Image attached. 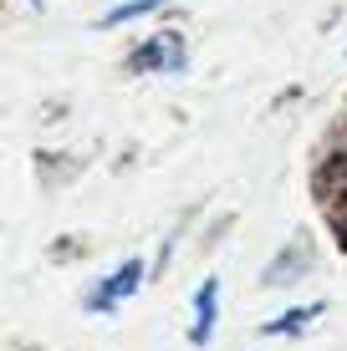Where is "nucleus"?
<instances>
[{"label":"nucleus","instance_id":"obj_1","mask_svg":"<svg viewBox=\"0 0 347 351\" xmlns=\"http://www.w3.org/2000/svg\"><path fill=\"white\" fill-rule=\"evenodd\" d=\"M133 71H179L184 66V36L179 31H164V36H153L148 46H138L133 51V62H128Z\"/></svg>","mask_w":347,"mask_h":351},{"label":"nucleus","instance_id":"obj_2","mask_svg":"<svg viewBox=\"0 0 347 351\" xmlns=\"http://www.w3.org/2000/svg\"><path fill=\"white\" fill-rule=\"evenodd\" d=\"M138 285H143V260H123V265H117V270L87 295V306H92V311H113L117 300H128Z\"/></svg>","mask_w":347,"mask_h":351},{"label":"nucleus","instance_id":"obj_3","mask_svg":"<svg viewBox=\"0 0 347 351\" xmlns=\"http://www.w3.org/2000/svg\"><path fill=\"white\" fill-rule=\"evenodd\" d=\"M214 321H220V280H205L194 290V326H189V341L210 346L214 341Z\"/></svg>","mask_w":347,"mask_h":351},{"label":"nucleus","instance_id":"obj_4","mask_svg":"<svg viewBox=\"0 0 347 351\" xmlns=\"http://www.w3.org/2000/svg\"><path fill=\"white\" fill-rule=\"evenodd\" d=\"M322 209L347 229V153L327 168V178H322Z\"/></svg>","mask_w":347,"mask_h":351},{"label":"nucleus","instance_id":"obj_5","mask_svg":"<svg viewBox=\"0 0 347 351\" xmlns=\"http://www.w3.org/2000/svg\"><path fill=\"white\" fill-rule=\"evenodd\" d=\"M317 316H322V306H296V311H286V316L266 321V326H260V336H296V331H306Z\"/></svg>","mask_w":347,"mask_h":351},{"label":"nucleus","instance_id":"obj_6","mask_svg":"<svg viewBox=\"0 0 347 351\" xmlns=\"http://www.w3.org/2000/svg\"><path fill=\"white\" fill-rule=\"evenodd\" d=\"M159 5H169V0H123V5H113L107 16L98 21L102 31H113V26H128V21H138V16H148V10H159Z\"/></svg>","mask_w":347,"mask_h":351}]
</instances>
